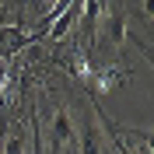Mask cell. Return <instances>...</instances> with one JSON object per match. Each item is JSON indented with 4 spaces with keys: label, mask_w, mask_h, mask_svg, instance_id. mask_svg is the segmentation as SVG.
Instances as JSON below:
<instances>
[{
    "label": "cell",
    "mask_w": 154,
    "mask_h": 154,
    "mask_svg": "<svg viewBox=\"0 0 154 154\" xmlns=\"http://www.w3.org/2000/svg\"><path fill=\"white\" fill-rule=\"evenodd\" d=\"M81 14H84V0H70L67 7H63V14H60L53 25H49L46 32V42H53V46H60L63 38L70 35V32L77 28V21H81Z\"/></svg>",
    "instance_id": "cell-1"
}]
</instances>
